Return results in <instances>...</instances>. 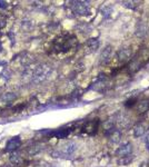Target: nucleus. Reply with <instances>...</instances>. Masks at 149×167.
Segmentation results:
<instances>
[{"label": "nucleus", "mask_w": 149, "mask_h": 167, "mask_svg": "<svg viewBox=\"0 0 149 167\" xmlns=\"http://www.w3.org/2000/svg\"><path fill=\"white\" fill-rule=\"evenodd\" d=\"M111 51H112V48H111V46H107L105 49L102 50L101 56H100V62H101V64H107V62L110 60Z\"/></svg>", "instance_id": "nucleus-6"}, {"label": "nucleus", "mask_w": 149, "mask_h": 167, "mask_svg": "<svg viewBox=\"0 0 149 167\" xmlns=\"http://www.w3.org/2000/svg\"><path fill=\"white\" fill-rule=\"evenodd\" d=\"M77 149V144L73 141H67L61 148V154L62 155H73V153Z\"/></svg>", "instance_id": "nucleus-5"}, {"label": "nucleus", "mask_w": 149, "mask_h": 167, "mask_svg": "<svg viewBox=\"0 0 149 167\" xmlns=\"http://www.w3.org/2000/svg\"><path fill=\"white\" fill-rule=\"evenodd\" d=\"M73 11L76 12L77 15L80 16H85L88 15L90 12V9H89V6H88L86 2H82V1H76L73 2Z\"/></svg>", "instance_id": "nucleus-3"}, {"label": "nucleus", "mask_w": 149, "mask_h": 167, "mask_svg": "<svg viewBox=\"0 0 149 167\" xmlns=\"http://www.w3.org/2000/svg\"><path fill=\"white\" fill-rule=\"evenodd\" d=\"M20 143H21V141H20V138L18 137V136H17V137L11 138V139H10L8 143H7L6 149L7 150H15L17 147H19Z\"/></svg>", "instance_id": "nucleus-7"}, {"label": "nucleus", "mask_w": 149, "mask_h": 167, "mask_svg": "<svg viewBox=\"0 0 149 167\" xmlns=\"http://www.w3.org/2000/svg\"><path fill=\"white\" fill-rule=\"evenodd\" d=\"M132 153V144L129 143V141H126V143L121 144L119 147H118V149L116 150V155L118 157H128L130 154Z\"/></svg>", "instance_id": "nucleus-2"}, {"label": "nucleus", "mask_w": 149, "mask_h": 167, "mask_svg": "<svg viewBox=\"0 0 149 167\" xmlns=\"http://www.w3.org/2000/svg\"><path fill=\"white\" fill-rule=\"evenodd\" d=\"M146 132V126L143 123H137L134 127V135L135 137H140Z\"/></svg>", "instance_id": "nucleus-9"}, {"label": "nucleus", "mask_w": 149, "mask_h": 167, "mask_svg": "<svg viewBox=\"0 0 149 167\" xmlns=\"http://www.w3.org/2000/svg\"><path fill=\"white\" fill-rule=\"evenodd\" d=\"M131 55H132V50L131 48H124V49L119 50L117 54V58L120 62H130V58H131Z\"/></svg>", "instance_id": "nucleus-4"}, {"label": "nucleus", "mask_w": 149, "mask_h": 167, "mask_svg": "<svg viewBox=\"0 0 149 167\" xmlns=\"http://www.w3.org/2000/svg\"><path fill=\"white\" fill-rule=\"evenodd\" d=\"M148 108H149V101L147 99H143L136 104V110H137L138 114H143V113L148 110Z\"/></svg>", "instance_id": "nucleus-8"}, {"label": "nucleus", "mask_w": 149, "mask_h": 167, "mask_svg": "<svg viewBox=\"0 0 149 167\" xmlns=\"http://www.w3.org/2000/svg\"><path fill=\"white\" fill-rule=\"evenodd\" d=\"M149 58V53L147 50H143L140 53V55L136 56L134 59H132L131 62H129V66H128V73L132 74V73H136L137 70H139L141 68L146 60Z\"/></svg>", "instance_id": "nucleus-1"}, {"label": "nucleus", "mask_w": 149, "mask_h": 167, "mask_svg": "<svg viewBox=\"0 0 149 167\" xmlns=\"http://www.w3.org/2000/svg\"><path fill=\"white\" fill-rule=\"evenodd\" d=\"M146 147H147V149L149 150V134L147 135V138H146Z\"/></svg>", "instance_id": "nucleus-13"}, {"label": "nucleus", "mask_w": 149, "mask_h": 167, "mask_svg": "<svg viewBox=\"0 0 149 167\" xmlns=\"http://www.w3.org/2000/svg\"><path fill=\"white\" fill-rule=\"evenodd\" d=\"M69 134V132L68 130H65V129H61L60 132H58V133H56L55 135H56V137H58V138H65L66 136Z\"/></svg>", "instance_id": "nucleus-11"}, {"label": "nucleus", "mask_w": 149, "mask_h": 167, "mask_svg": "<svg viewBox=\"0 0 149 167\" xmlns=\"http://www.w3.org/2000/svg\"><path fill=\"white\" fill-rule=\"evenodd\" d=\"M123 3H124V6H125V7H128V8L134 9L135 8L134 3H136V2H134V1H124Z\"/></svg>", "instance_id": "nucleus-12"}, {"label": "nucleus", "mask_w": 149, "mask_h": 167, "mask_svg": "<svg viewBox=\"0 0 149 167\" xmlns=\"http://www.w3.org/2000/svg\"><path fill=\"white\" fill-rule=\"evenodd\" d=\"M87 47L90 50H92V51L98 49V47H99V41H98V39H90V40H88Z\"/></svg>", "instance_id": "nucleus-10"}]
</instances>
